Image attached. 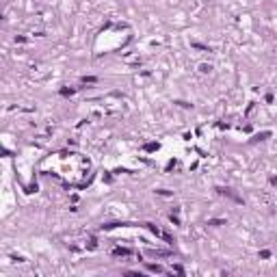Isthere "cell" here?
Returning a JSON list of instances; mask_svg holds the SVG:
<instances>
[{"label": "cell", "mask_w": 277, "mask_h": 277, "mask_svg": "<svg viewBox=\"0 0 277 277\" xmlns=\"http://www.w3.org/2000/svg\"><path fill=\"white\" fill-rule=\"evenodd\" d=\"M41 171L67 186H85L91 175V162L76 152H57L41 162Z\"/></svg>", "instance_id": "cell-1"}, {"label": "cell", "mask_w": 277, "mask_h": 277, "mask_svg": "<svg viewBox=\"0 0 277 277\" xmlns=\"http://www.w3.org/2000/svg\"><path fill=\"white\" fill-rule=\"evenodd\" d=\"M113 253L115 255H130L132 251H130V249H113Z\"/></svg>", "instance_id": "cell-2"}, {"label": "cell", "mask_w": 277, "mask_h": 277, "mask_svg": "<svg viewBox=\"0 0 277 277\" xmlns=\"http://www.w3.org/2000/svg\"><path fill=\"white\" fill-rule=\"evenodd\" d=\"M147 268H149V271H154V273H162V268H160V266H156V264H149Z\"/></svg>", "instance_id": "cell-3"}, {"label": "cell", "mask_w": 277, "mask_h": 277, "mask_svg": "<svg viewBox=\"0 0 277 277\" xmlns=\"http://www.w3.org/2000/svg\"><path fill=\"white\" fill-rule=\"evenodd\" d=\"M271 182H273V184H277V178H273V180H271Z\"/></svg>", "instance_id": "cell-4"}]
</instances>
